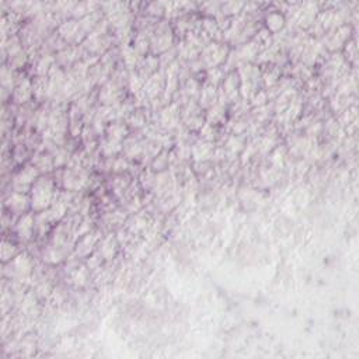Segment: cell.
I'll return each instance as SVG.
<instances>
[{"instance_id":"obj_1","label":"cell","mask_w":359,"mask_h":359,"mask_svg":"<svg viewBox=\"0 0 359 359\" xmlns=\"http://www.w3.org/2000/svg\"><path fill=\"white\" fill-rule=\"evenodd\" d=\"M31 209L34 212H42L48 209L55 201V186L49 178H38L30 190Z\"/></svg>"},{"instance_id":"obj_2","label":"cell","mask_w":359,"mask_h":359,"mask_svg":"<svg viewBox=\"0 0 359 359\" xmlns=\"http://www.w3.org/2000/svg\"><path fill=\"white\" fill-rule=\"evenodd\" d=\"M40 177V171L37 167L27 166L24 167L21 171L16 174L13 180V188L14 191L19 193H28L31 190V187L34 186L35 181Z\"/></svg>"},{"instance_id":"obj_3","label":"cell","mask_w":359,"mask_h":359,"mask_svg":"<svg viewBox=\"0 0 359 359\" xmlns=\"http://www.w3.org/2000/svg\"><path fill=\"white\" fill-rule=\"evenodd\" d=\"M7 211L14 215H24L31 209V198L27 193H19L14 191L5 201Z\"/></svg>"},{"instance_id":"obj_4","label":"cell","mask_w":359,"mask_h":359,"mask_svg":"<svg viewBox=\"0 0 359 359\" xmlns=\"http://www.w3.org/2000/svg\"><path fill=\"white\" fill-rule=\"evenodd\" d=\"M35 228H37L35 218L30 212H27L21 215L20 219L16 222V235L23 242H28L34 235Z\"/></svg>"},{"instance_id":"obj_5","label":"cell","mask_w":359,"mask_h":359,"mask_svg":"<svg viewBox=\"0 0 359 359\" xmlns=\"http://www.w3.org/2000/svg\"><path fill=\"white\" fill-rule=\"evenodd\" d=\"M33 269V263L30 260V257L26 254H19L10 261V275L24 278L27 276Z\"/></svg>"},{"instance_id":"obj_6","label":"cell","mask_w":359,"mask_h":359,"mask_svg":"<svg viewBox=\"0 0 359 359\" xmlns=\"http://www.w3.org/2000/svg\"><path fill=\"white\" fill-rule=\"evenodd\" d=\"M97 242H98V236L97 233H86L83 237L77 242L76 244V254L77 256L87 257L93 253V250L96 247Z\"/></svg>"},{"instance_id":"obj_7","label":"cell","mask_w":359,"mask_h":359,"mask_svg":"<svg viewBox=\"0 0 359 359\" xmlns=\"http://www.w3.org/2000/svg\"><path fill=\"white\" fill-rule=\"evenodd\" d=\"M63 181V187L65 190L68 191H79V190H83L84 187L87 186V177H84L83 174H66Z\"/></svg>"},{"instance_id":"obj_8","label":"cell","mask_w":359,"mask_h":359,"mask_svg":"<svg viewBox=\"0 0 359 359\" xmlns=\"http://www.w3.org/2000/svg\"><path fill=\"white\" fill-rule=\"evenodd\" d=\"M115 250H117V242L115 239L112 237V235H110L108 237H105L103 242L100 243V249H98V253L100 256L105 258V260H110L114 257L115 254Z\"/></svg>"},{"instance_id":"obj_9","label":"cell","mask_w":359,"mask_h":359,"mask_svg":"<svg viewBox=\"0 0 359 359\" xmlns=\"http://www.w3.org/2000/svg\"><path fill=\"white\" fill-rule=\"evenodd\" d=\"M63 257H65V253H63V250L61 246H51L48 250H47V253H44V261H47L48 264H59L61 261L63 260Z\"/></svg>"},{"instance_id":"obj_10","label":"cell","mask_w":359,"mask_h":359,"mask_svg":"<svg viewBox=\"0 0 359 359\" xmlns=\"http://www.w3.org/2000/svg\"><path fill=\"white\" fill-rule=\"evenodd\" d=\"M17 256V249L12 242H5L2 243V249H0V257H2V261L3 263H10L14 257Z\"/></svg>"},{"instance_id":"obj_11","label":"cell","mask_w":359,"mask_h":359,"mask_svg":"<svg viewBox=\"0 0 359 359\" xmlns=\"http://www.w3.org/2000/svg\"><path fill=\"white\" fill-rule=\"evenodd\" d=\"M87 278H89L87 269L77 268L76 271L73 272V275H72V281H73V283H76V285H79V286H82V285H84V283H86Z\"/></svg>"}]
</instances>
